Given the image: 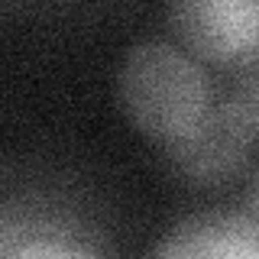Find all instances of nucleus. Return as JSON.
I'll list each match as a JSON object with an SVG mask.
<instances>
[{"mask_svg": "<svg viewBox=\"0 0 259 259\" xmlns=\"http://www.w3.org/2000/svg\"><path fill=\"white\" fill-rule=\"evenodd\" d=\"M117 104L143 136L168 143L207 110V84L182 49L149 39L120 62Z\"/></svg>", "mask_w": 259, "mask_h": 259, "instance_id": "nucleus-1", "label": "nucleus"}, {"mask_svg": "<svg viewBox=\"0 0 259 259\" xmlns=\"http://www.w3.org/2000/svg\"><path fill=\"white\" fill-rule=\"evenodd\" d=\"M168 23L182 46L207 62H253L259 0H168Z\"/></svg>", "mask_w": 259, "mask_h": 259, "instance_id": "nucleus-2", "label": "nucleus"}, {"mask_svg": "<svg viewBox=\"0 0 259 259\" xmlns=\"http://www.w3.org/2000/svg\"><path fill=\"white\" fill-rule=\"evenodd\" d=\"M249 140L221 107H207L198 120L165 143V156L178 175L191 182H221L237 172Z\"/></svg>", "mask_w": 259, "mask_h": 259, "instance_id": "nucleus-3", "label": "nucleus"}, {"mask_svg": "<svg viewBox=\"0 0 259 259\" xmlns=\"http://www.w3.org/2000/svg\"><path fill=\"white\" fill-rule=\"evenodd\" d=\"M156 256H259V221L253 214H198L165 233Z\"/></svg>", "mask_w": 259, "mask_h": 259, "instance_id": "nucleus-4", "label": "nucleus"}, {"mask_svg": "<svg viewBox=\"0 0 259 259\" xmlns=\"http://www.w3.org/2000/svg\"><path fill=\"white\" fill-rule=\"evenodd\" d=\"M217 107L237 123V130L249 143L259 140V75L240 78L237 84H230Z\"/></svg>", "mask_w": 259, "mask_h": 259, "instance_id": "nucleus-5", "label": "nucleus"}, {"mask_svg": "<svg viewBox=\"0 0 259 259\" xmlns=\"http://www.w3.org/2000/svg\"><path fill=\"white\" fill-rule=\"evenodd\" d=\"M249 214L259 221V175H256V182L249 185Z\"/></svg>", "mask_w": 259, "mask_h": 259, "instance_id": "nucleus-6", "label": "nucleus"}]
</instances>
